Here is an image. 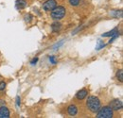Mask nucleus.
Segmentation results:
<instances>
[{
	"instance_id": "9",
	"label": "nucleus",
	"mask_w": 123,
	"mask_h": 118,
	"mask_svg": "<svg viewBox=\"0 0 123 118\" xmlns=\"http://www.w3.org/2000/svg\"><path fill=\"white\" fill-rule=\"evenodd\" d=\"M28 6L27 0H16L15 1V7L17 10H23Z\"/></svg>"
},
{
	"instance_id": "19",
	"label": "nucleus",
	"mask_w": 123,
	"mask_h": 118,
	"mask_svg": "<svg viewBox=\"0 0 123 118\" xmlns=\"http://www.w3.org/2000/svg\"><path fill=\"white\" fill-rule=\"evenodd\" d=\"M6 86H7V83L4 80H1L0 81V92H3L6 89Z\"/></svg>"
},
{
	"instance_id": "1",
	"label": "nucleus",
	"mask_w": 123,
	"mask_h": 118,
	"mask_svg": "<svg viewBox=\"0 0 123 118\" xmlns=\"http://www.w3.org/2000/svg\"><path fill=\"white\" fill-rule=\"evenodd\" d=\"M101 107V103L98 97L97 96H88L87 100H86V108L88 109V111L92 113H97L98 111L99 110V108Z\"/></svg>"
},
{
	"instance_id": "20",
	"label": "nucleus",
	"mask_w": 123,
	"mask_h": 118,
	"mask_svg": "<svg viewBox=\"0 0 123 118\" xmlns=\"http://www.w3.org/2000/svg\"><path fill=\"white\" fill-rule=\"evenodd\" d=\"M38 60H39V58H38V57H35V58H33V59L31 60V65H34V64H36V63L38 62Z\"/></svg>"
},
{
	"instance_id": "22",
	"label": "nucleus",
	"mask_w": 123,
	"mask_h": 118,
	"mask_svg": "<svg viewBox=\"0 0 123 118\" xmlns=\"http://www.w3.org/2000/svg\"><path fill=\"white\" fill-rule=\"evenodd\" d=\"M63 41H64V40H62V41L61 43H59V44H55V45H54V46H53V49H57V48H59V47H60V46H61L62 44H63Z\"/></svg>"
},
{
	"instance_id": "5",
	"label": "nucleus",
	"mask_w": 123,
	"mask_h": 118,
	"mask_svg": "<svg viewBox=\"0 0 123 118\" xmlns=\"http://www.w3.org/2000/svg\"><path fill=\"white\" fill-rule=\"evenodd\" d=\"M109 106L112 108L113 111H121L123 108V103L120 99H114L110 102Z\"/></svg>"
},
{
	"instance_id": "17",
	"label": "nucleus",
	"mask_w": 123,
	"mask_h": 118,
	"mask_svg": "<svg viewBox=\"0 0 123 118\" xmlns=\"http://www.w3.org/2000/svg\"><path fill=\"white\" fill-rule=\"evenodd\" d=\"M48 59H49V62H50L51 64H57V63H58V60H57L55 56H49Z\"/></svg>"
},
{
	"instance_id": "4",
	"label": "nucleus",
	"mask_w": 123,
	"mask_h": 118,
	"mask_svg": "<svg viewBox=\"0 0 123 118\" xmlns=\"http://www.w3.org/2000/svg\"><path fill=\"white\" fill-rule=\"evenodd\" d=\"M56 6H57V1L56 0H46L42 5V9L45 12H51Z\"/></svg>"
},
{
	"instance_id": "24",
	"label": "nucleus",
	"mask_w": 123,
	"mask_h": 118,
	"mask_svg": "<svg viewBox=\"0 0 123 118\" xmlns=\"http://www.w3.org/2000/svg\"></svg>"
},
{
	"instance_id": "16",
	"label": "nucleus",
	"mask_w": 123,
	"mask_h": 118,
	"mask_svg": "<svg viewBox=\"0 0 123 118\" xmlns=\"http://www.w3.org/2000/svg\"><path fill=\"white\" fill-rule=\"evenodd\" d=\"M119 35H120V33H119V31H117V32H116V33H115V34H114L113 36H111L112 38L110 39V41H109V44H111V43H113V42H114V41H115V40H116V39H117V37H118Z\"/></svg>"
},
{
	"instance_id": "14",
	"label": "nucleus",
	"mask_w": 123,
	"mask_h": 118,
	"mask_svg": "<svg viewBox=\"0 0 123 118\" xmlns=\"http://www.w3.org/2000/svg\"><path fill=\"white\" fill-rule=\"evenodd\" d=\"M111 15H113L114 17H116V18H120V17H122V11H115L114 12H112L111 13Z\"/></svg>"
},
{
	"instance_id": "6",
	"label": "nucleus",
	"mask_w": 123,
	"mask_h": 118,
	"mask_svg": "<svg viewBox=\"0 0 123 118\" xmlns=\"http://www.w3.org/2000/svg\"><path fill=\"white\" fill-rule=\"evenodd\" d=\"M78 112H79V109H78L77 105H75V104H70L67 107V114L69 116H75V115H77Z\"/></svg>"
},
{
	"instance_id": "2",
	"label": "nucleus",
	"mask_w": 123,
	"mask_h": 118,
	"mask_svg": "<svg viewBox=\"0 0 123 118\" xmlns=\"http://www.w3.org/2000/svg\"><path fill=\"white\" fill-rule=\"evenodd\" d=\"M66 14V9L63 6H56L51 11V18L55 21L62 20Z\"/></svg>"
},
{
	"instance_id": "13",
	"label": "nucleus",
	"mask_w": 123,
	"mask_h": 118,
	"mask_svg": "<svg viewBox=\"0 0 123 118\" xmlns=\"http://www.w3.org/2000/svg\"><path fill=\"white\" fill-rule=\"evenodd\" d=\"M32 19H33V15H31V13H28V14H26L24 16V20H25V22L28 23V24L31 23V21H32Z\"/></svg>"
},
{
	"instance_id": "21",
	"label": "nucleus",
	"mask_w": 123,
	"mask_h": 118,
	"mask_svg": "<svg viewBox=\"0 0 123 118\" xmlns=\"http://www.w3.org/2000/svg\"><path fill=\"white\" fill-rule=\"evenodd\" d=\"M16 105H17V107H20L21 106V98H20L19 95L16 97Z\"/></svg>"
},
{
	"instance_id": "12",
	"label": "nucleus",
	"mask_w": 123,
	"mask_h": 118,
	"mask_svg": "<svg viewBox=\"0 0 123 118\" xmlns=\"http://www.w3.org/2000/svg\"><path fill=\"white\" fill-rule=\"evenodd\" d=\"M117 31H118V30L116 28V29H114V30H110V31H108V32H105V33H103L102 34V37H111V36H113Z\"/></svg>"
},
{
	"instance_id": "11",
	"label": "nucleus",
	"mask_w": 123,
	"mask_h": 118,
	"mask_svg": "<svg viewBox=\"0 0 123 118\" xmlns=\"http://www.w3.org/2000/svg\"><path fill=\"white\" fill-rule=\"evenodd\" d=\"M116 77L117 78V80H118L119 82H122L123 81V70L122 69L117 70V74H116Z\"/></svg>"
},
{
	"instance_id": "15",
	"label": "nucleus",
	"mask_w": 123,
	"mask_h": 118,
	"mask_svg": "<svg viewBox=\"0 0 123 118\" xmlns=\"http://www.w3.org/2000/svg\"><path fill=\"white\" fill-rule=\"evenodd\" d=\"M106 44H104L102 41H100V40H98V45H97V47H96V49L97 50H100V49H102L104 46H105Z\"/></svg>"
},
{
	"instance_id": "10",
	"label": "nucleus",
	"mask_w": 123,
	"mask_h": 118,
	"mask_svg": "<svg viewBox=\"0 0 123 118\" xmlns=\"http://www.w3.org/2000/svg\"><path fill=\"white\" fill-rule=\"evenodd\" d=\"M62 29V24L61 23H59L58 21H56V22H54L52 25H51V30H52V32H59Z\"/></svg>"
},
{
	"instance_id": "23",
	"label": "nucleus",
	"mask_w": 123,
	"mask_h": 118,
	"mask_svg": "<svg viewBox=\"0 0 123 118\" xmlns=\"http://www.w3.org/2000/svg\"><path fill=\"white\" fill-rule=\"evenodd\" d=\"M6 104V101L4 99H0V106H4Z\"/></svg>"
},
{
	"instance_id": "8",
	"label": "nucleus",
	"mask_w": 123,
	"mask_h": 118,
	"mask_svg": "<svg viewBox=\"0 0 123 118\" xmlns=\"http://www.w3.org/2000/svg\"><path fill=\"white\" fill-rule=\"evenodd\" d=\"M88 95V90L87 89H81L76 94V98L78 100H83Z\"/></svg>"
},
{
	"instance_id": "18",
	"label": "nucleus",
	"mask_w": 123,
	"mask_h": 118,
	"mask_svg": "<svg viewBox=\"0 0 123 118\" xmlns=\"http://www.w3.org/2000/svg\"><path fill=\"white\" fill-rule=\"evenodd\" d=\"M68 2H69V4H70L71 6H73V7H77V6H79L80 0H68Z\"/></svg>"
},
{
	"instance_id": "7",
	"label": "nucleus",
	"mask_w": 123,
	"mask_h": 118,
	"mask_svg": "<svg viewBox=\"0 0 123 118\" xmlns=\"http://www.w3.org/2000/svg\"><path fill=\"white\" fill-rule=\"evenodd\" d=\"M11 116L10 110L4 105L0 106V118H9Z\"/></svg>"
},
{
	"instance_id": "3",
	"label": "nucleus",
	"mask_w": 123,
	"mask_h": 118,
	"mask_svg": "<svg viewBox=\"0 0 123 118\" xmlns=\"http://www.w3.org/2000/svg\"><path fill=\"white\" fill-rule=\"evenodd\" d=\"M97 118H112L114 117V111L110 106L100 107L97 112Z\"/></svg>"
}]
</instances>
